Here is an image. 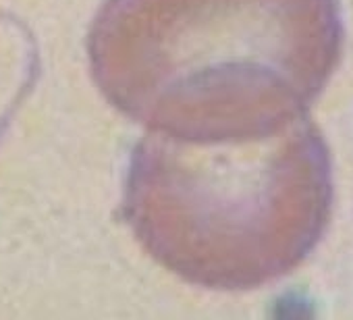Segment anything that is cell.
Instances as JSON below:
<instances>
[{
	"instance_id": "1",
	"label": "cell",
	"mask_w": 353,
	"mask_h": 320,
	"mask_svg": "<svg viewBox=\"0 0 353 320\" xmlns=\"http://www.w3.org/2000/svg\"><path fill=\"white\" fill-rule=\"evenodd\" d=\"M343 44L336 0H106L88 59L102 96L145 131L225 143L305 117Z\"/></svg>"
},
{
	"instance_id": "2",
	"label": "cell",
	"mask_w": 353,
	"mask_h": 320,
	"mask_svg": "<svg viewBox=\"0 0 353 320\" xmlns=\"http://www.w3.org/2000/svg\"><path fill=\"white\" fill-rule=\"evenodd\" d=\"M332 158L310 114L283 131L196 143L145 131L123 217L162 268L196 287L250 291L293 272L332 214Z\"/></svg>"
},
{
	"instance_id": "3",
	"label": "cell",
	"mask_w": 353,
	"mask_h": 320,
	"mask_svg": "<svg viewBox=\"0 0 353 320\" xmlns=\"http://www.w3.org/2000/svg\"><path fill=\"white\" fill-rule=\"evenodd\" d=\"M40 59L28 28L0 13V139L38 79Z\"/></svg>"
}]
</instances>
